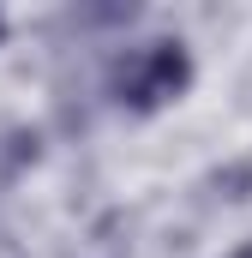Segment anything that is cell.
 Here are the masks:
<instances>
[{
  "mask_svg": "<svg viewBox=\"0 0 252 258\" xmlns=\"http://www.w3.org/2000/svg\"><path fill=\"white\" fill-rule=\"evenodd\" d=\"M186 78H192V66H186V48H180V42H150V48H138V54L120 66V102L156 108V102L180 96Z\"/></svg>",
  "mask_w": 252,
  "mask_h": 258,
  "instance_id": "obj_1",
  "label": "cell"
},
{
  "mask_svg": "<svg viewBox=\"0 0 252 258\" xmlns=\"http://www.w3.org/2000/svg\"><path fill=\"white\" fill-rule=\"evenodd\" d=\"M0 30H6V18H0Z\"/></svg>",
  "mask_w": 252,
  "mask_h": 258,
  "instance_id": "obj_2",
  "label": "cell"
},
{
  "mask_svg": "<svg viewBox=\"0 0 252 258\" xmlns=\"http://www.w3.org/2000/svg\"><path fill=\"white\" fill-rule=\"evenodd\" d=\"M240 258H252V252H240Z\"/></svg>",
  "mask_w": 252,
  "mask_h": 258,
  "instance_id": "obj_3",
  "label": "cell"
}]
</instances>
